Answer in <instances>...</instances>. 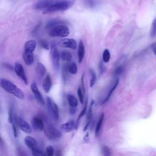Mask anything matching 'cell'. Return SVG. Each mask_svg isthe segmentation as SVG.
<instances>
[{
	"label": "cell",
	"mask_w": 156,
	"mask_h": 156,
	"mask_svg": "<svg viewBox=\"0 0 156 156\" xmlns=\"http://www.w3.org/2000/svg\"><path fill=\"white\" fill-rule=\"evenodd\" d=\"M0 86L7 93L15 96L17 98L24 99V94L23 91L11 81L4 78H0Z\"/></svg>",
	"instance_id": "6da1fadb"
},
{
	"label": "cell",
	"mask_w": 156,
	"mask_h": 156,
	"mask_svg": "<svg viewBox=\"0 0 156 156\" xmlns=\"http://www.w3.org/2000/svg\"><path fill=\"white\" fill-rule=\"evenodd\" d=\"M76 0L56 1L51 5L43 10V13H49L59 11H65L71 8L75 3Z\"/></svg>",
	"instance_id": "7a4b0ae2"
},
{
	"label": "cell",
	"mask_w": 156,
	"mask_h": 156,
	"mask_svg": "<svg viewBox=\"0 0 156 156\" xmlns=\"http://www.w3.org/2000/svg\"><path fill=\"white\" fill-rule=\"evenodd\" d=\"M69 34V28L64 24H59L52 28L49 32V35L51 37L64 38Z\"/></svg>",
	"instance_id": "3957f363"
},
{
	"label": "cell",
	"mask_w": 156,
	"mask_h": 156,
	"mask_svg": "<svg viewBox=\"0 0 156 156\" xmlns=\"http://www.w3.org/2000/svg\"><path fill=\"white\" fill-rule=\"evenodd\" d=\"M50 55L52 66L55 71H58L60 68V55L55 44H52L51 47Z\"/></svg>",
	"instance_id": "277c9868"
},
{
	"label": "cell",
	"mask_w": 156,
	"mask_h": 156,
	"mask_svg": "<svg viewBox=\"0 0 156 156\" xmlns=\"http://www.w3.org/2000/svg\"><path fill=\"white\" fill-rule=\"evenodd\" d=\"M46 105L48 112L53 116V118L57 121L59 119V110L58 105L49 97H47L46 98Z\"/></svg>",
	"instance_id": "5b68a950"
},
{
	"label": "cell",
	"mask_w": 156,
	"mask_h": 156,
	"mask_svg": "<svg viewBox=\"0 0 156 156\" xmlns=\"http://www.w3.org/2000/svg\"><path fill=\"white\" fill-rule=\"evenodd\" d=\"M45 133L51 140H55L62 136V132L51 124H48L45 128Z\"/></svg>",
	"instance_id": "8992f818"
},
{
	"label": "cell",
	"mask_w": 156,
	"mask_h": 156,
	"mask_svg": "<svg viewBox=\"0 0 156 156\" xmlns=\"http://www.w3.org/2000/svg\"><path fill=\"white\" fill-rule=\"evenodd\" d=\"M14 70L16 75L24 82V83L27 85V79L26 75L25 74L24 69L22 65L19 62H16L15 63Z\"/></svg>",
	"instance_id": "52a82bcc"
},
{
	"label": "cell",
	"mask_w": 156,
	"mask_h": 156,
	"mask_svg": "<svg viewBox=\"0 0 156 156\" xmlns=\"http://www.w3.org/2000/svg\"><path fill=\"white\" fill-rule=\"evenodd\" d=\"M30 90L32 92V93L34 94L36 100L38 101V102L41 105H44V100L40 93V91H39L37 85L35 83H32L30 85Z\"/></svg>",
	"instance_id": "ba28073f"
},
{
	"label": "cell",
	"mask_w": 156,
	"mask_h": 156,
	"mask_svg": "<svg viewBox=\"0 0 156 156\" xmlns=\"http://www.w3.org/2000/svg\"><path fill=\"white\" fill-rule=\"evenodd\" d=\"M59 46L63 48H67L71 49H76L77 48V43L73 38H65L60 41Z\"/></svg>",
	"instance_id": "9c48e42d"
},
{
	"label": "cell",
	"mask_w": 156,
	"mask_h": 156,
	"mask_svg": "<svg viewBox=\"0 0 156 156\" xmlns=\"http://www.w3.org/2000/svg\"><path fill=\"white\" fill-rule=\"evenodd\" d=\"M76 124L73 120L68 121V122L62 124L60 126V130L64 133H68L76 129Z\"/></svg>",
	"instance_id": "30bf717a"
},
{
	"label": "cell",
	"mask_w": 156,
	"mask_h": 156,
	"mask_svg": "<svg viewBox=\"0 0 156 156\" xmlns=\"http://www.w3.org/2000/svg\"><path fill=\"white\" fill-rule=\"evenodd\" d=\"M56 1L57 0H41L34 5V9L35 10H44L54 4Z\"/></svg>",
	"instance_id": "8fae6325"
},
{
	"label": "cell",
	"mask_w": 156,
	"mask_h": 156,
	"mask_svg": "<svg viewBox=\"0 0 156 156\" xmlns=\"http://www.w3.org/2000/svg\"><path fill=\"white\" fill-rule=\"evenodd\" d=\"M18 126H19L20 128L21 129V130H23V132H24L25 133H30L32 132V129L31 127L30 126L29 124L27 121L24 120L22 118L19 117V118L18 119Z\"/></svg>",
	"instance_id": "7c38bea8"
},
{
	"label": "cell",
	"mask_w": 156,
	"mask_h": 156,
	"mask_svg": "<svg viewBox=\"0 0 156 156\" xmlns=\"http://www.w3.org/2000/svg\"><path fill=\"white\" fill-rule=\"evenodd\" d=\"M23 58L27 65H31L34 63V60L33 52L24 50L23 53Z\"/></svg>",
	"instance_id": "4fadbf2b"
},
{
	"label": "cell",
	"mask_w": 156,
	"mask_h": 156,
	"mask_svg": "<svg viewBox=\"0 0 156 156\" xmlns=\"http://www.w3.org/2000/svg\"><path fill=\"white\" fill-rule=\"evenodd\" d=\"M52 87V80L49 74H47L44 77L43 82V88L45 93H48L49 92Z\"/></svg>",
	"instance_id": "5bb4252c"
},
{
	"label": "cell",
	"mask_w": 156,
	"mask_h": 156,
	"mask_svg": "<svg viewBox=\"0 0 156 156\" xmlns=\"http://www.w3.org/2000/svg\"><path fill=\"white\" fill-rule=\"evenodd\" d=\"M32 125L34 129L38 130H43L44 129V123L43 120L37 116H35L32 119Z\"/></svg>",
	"instance_id": "9a60e30c"
},
{
	"label": "cell",
	"mask_w": 156,
	"mask_h": 156,
	"mask_svg": "<svg viewBox=\"0 0 156 156\" xmlns=\"http://www.w3.org/2000/svg\"><path fill=\"white\" fill-rule=\"evenodd\" d=\"M24 142L27 146L30 149L37 147V143L36 140L31 136H26L24 138Z\"/></svg>",
	"instance_id": "2e32d148"
},
{
	"label": "cell",
	"mask_w": 156,
	"mask_h": 156,
	"mask_svg": "<svg viewBox=\"0 0 156 156\" xmlns=\"http://www.w3.org/2000/svg\"><path fill=\"white\" fill-rule=\"evenodd\" d=\"M77 55H78L79 62L80 63L82 62L85 55V46L83 43V41L81 40L79 41V43L78 46Z\"/></svg>",
	"instance_id": "e0dca14e"
},
{
	"label": "cell",
	"mask_w": 156,
	"mask_h": 156,
	"mask_svg": "<svg viewBox=\"0 0 156 156\" xmlns=\"http://www.w3.org/2000/svg\"><path fill=\"white\" fill-rule=\"evenodd\" d=\"M36 46H37V43L35 40H28L24 44V50L27 51H30V52H34L36 48Z\"/></svg>",
	"instance_id": "ac0fdd59"
},
{
	"label": "cell",
	"mask_w": 156,
	"mask_h": 156,
	"mask_svg": "<svg viewBox=\"0 0 156 156\" xmlns=\"http://www.w3.org/2000/svg\"><path fill=\"white\" fill-rule=\"evenodd\" d=\"M36 72L40 77H43L44 75L46 74V69L41 63L38 62L37 63L36 65Z\"/></svg>",
	"instance_id": "d6986e66"
},
{
	"label": "cell",
	"mask_w": 156,
	"mask_h": 156,
	"mask_svg": "<svg viewBox=\"0 0 156 156\" xmlns=\"http://www.w3.org/2000/svg\"><path fill=\"white\" fill-rule=\"evenodd\" d=\"M67 101H68V104L70 107H76L78 105L77 99L74 95H73L71 94H68L67 95Z\"/></svg>",
	"instance_id": "ffe728a7"
},
{
	"label": "cell",
	"mask_w": 156,
	"mask_h": 156,
	"mask_svg": "<svg viewBox=\"0 0 156 156\" xmlns=\"http://www.w3.org/2000/svg\"><path fill=\"white\" fill-rule=\"evenodd\" d=\"M64 23H65V21L63 20H52L47 23L46 28L51 29L55 26H57L59 24H63Z\"/></svg>",
	"instance_id": "44dd1931"
},
{
	"label": "cell",
	"mask_w": 156,
	"mask_h": 156,
	"mask_svg": "<svg viewBox=\"0 0 156 156\" xmlns=\"http://www.w3.org/2000/svg\"><path fill=\"white\" fill-rule=\"evenodd\" d=\"M104 118V114L102 113L101 115L99 117V120H98V121L97 122V124L96 126V127H95V136L96 137L98 136V135L99 133V132H100L102 124V122H103Z\"/></svg>",
	"instance_id": "7402d4cb"
},
{
	"label": "cell",
	"mask_w": 156,
	"mask_h": 156,
	"mask_svg": "<svg viewBox=\"0 0 156 156\" xmlns=\"http://www.w3.org/2000/svg\"><path fill=\"white\" fill-rule=\"evenodd\" d=\"M60 57H61V58L62 59V60L66 62H69L72 59L71 54L69 51H66V50H64L61 52Z\"/></svg>",
	"instance_id": "603a6c76"
},
{
	"label": "cell",
	"mask_w": 156,
	"mask_h": 156,
	"mask_svg": "<svg viewBox=\"0 0 156 156\" xmlns=\"http://www.w3.org/2000/svg\"><path fill=\"white\" fill-rule=\"evenodd\" d=\"M68 71L71 74H76L77 73V66L76 63L72 62L67 66Z\"/></svg>",
	"instance_id": "cb8c5ba5"
},
{
	"label": "cell",
	"mask_w": 156,
	"mask_h": 156,
	"mask_svg": "<svg viewBox=\"0 0 156 156\" xmlns=\"http://www.w3.org/2000/svg\"><path fill=\"white\" fill-rule=\"evenodd\" d=\"M118 83H119V80L118 79H117L115 82V83L113 84V87H112V88H111V90L109 91V92L108 93V94H107V97L105 98V99L103 101V102H102V104H104L105 102H106L108 100V99L110 98V97L111 96V95H112V94L113 93V91L116 89V87L118 86Z\"/></svg>",
	"instance_id": "d4e9b609"
},
{
	"label": "cell",
	"mask_w": 156,
	"mask_h": 156,
	"mask_svg": "<svg viewBox=\"0 0 156 156\" xmlns=\"http://www.w3.org/2000/svg\"><path fill=\"white\" fill-rule=\"evenodd\" d=\"M150 35L151 38H154L156 37V17L152 21V23L151 24Z\"/></svg>",
	"instance_id": "484cf974"
},
{
	"label": "cell",
	"mask_w": 156,
	"mask_h": 156,
	"mask_svg": "<svg viewBox=\"0 0 156 156\" xmlns=\"http://www.w3.org/2000/svg\"><path fill=\"white\" fill-rule=\"evenodd\" d=\"M83 2L85 5L90 8L94 7L98 3L96 0H83Z\"/></svg>",
	"instance_id": "4316f807"
},
{
	"label": "cell",
	"mask_w": 156,
	"mask_h": 156,
	"mask_svg": "<svg viewBox=\"0 0 156 156\" xmlns=\"http://www.w3.org/2000/svg\"><path fill=\"white\" fill-rule=\"evenodd\" d=\"M110 58V54L109 51L107 49H105L102 54V60L105 63H107L109 62Z\"/></svg>",
	"instance_id": "83f0119b"
},
{
	"label": "cell",
	"mask_w": 156,
	"mask_h": 156,
	"mask_svg": "<svg viewBox=\"0 0 156 156\" xmlns=\"http://www.w3.org/2000/svg\"><path fill=\"white\" fill-rule=\"evenodd\" d=\"M90 74L91 76V79L90 80V87H92L95 84V83H96V73L94 71V70L92 69H90Z\"/></svg>",
	"instance_id": "f1b7e54d"
},
{
	"label": "cell",
	"mask_w": 156,
	"mask_h": 156,
	"mask_svg": "<svg viewBox=\"0 0 156 156\" xmlns=\"http://www.w3.org/2000/svg\"><path fill=\"white\" fill-rule=\"evenodd\" d=\"M39 43L40 44V46L44 49L46 50H49V43L48 42V41L44 40V39H42L40 40L39 41Z\"/></svg>",
	"instance_id": "f546056e"
},
{
	"label": "cell",
	"mask_w": 156,
	"mask_h": 156,
	"mask_svg": "<svg viewBox=\"0 0 156 156\" xmlns=\"http://www.w3.org/2000/svg\"><path fill=\"white\" fill-rule=\"evenodd\" d=\"M54 154V149L52 146H48L46 148V154L45 155L48 156H52Z\"/></svg>",
	"instance_id": "4dcf8cb0"
},
{
	"label": "cell",
	"mask_w": 156,
	"mask_h": 156,
	"mask_svg": "<svg viewBox=\"0 0 156 156\" xmlns=\"http://www.w3.org/2000/svg\"><path fill=\"white\" fill-rule=\"evenodd\" d=\"M87 104H88V101H87H87H86V102H85V106H84L83 110H82V112H80V113L79 114V116H78L77 121V124H76V127H77V125H78V121H79V119L85 114V113H86L87 108Z\"/></svg>",
	"instance_id": "1f68e13d"
},
{
	"label": "cell",
	"mask_w": 156,
	"mask_h": 156,
	"mask_svg": "<svg viewBox=\"0 0 156 156\" xmlns=\"http://www.w3.org/2000/svg\"><path fill=\"white\" fill-rule=\"evenodd\" d=\"M31 151H32V154L33 155H35V156H41V155H45V154H44L41 151L38 149L37 147L34 148V149H31Z\"/></svg>",
	"instance_id": "d6a6232c"
},
{
	"label": "cell",
	"mask_w": 156,
	"mask_h": 156,
	"mask_svg": "<svg viewBox=\"0 0 156 156\" xmlns=\"http://www.w3.org/2000/svg\"><path fill=\"white\" fill-rule=\"evenodd\" d=\"M77 95H78V97H79L80 103L83 104V94L82 92V90L81 87H80L77 88Z\"/></svg>",
	"instance_id": "836d02e7"
},
{
	"label": "cell",
	"mask_w": 156,
	"mask_h": 156,
	"mask_svg": "<svg viewBox=\"0 0 156 156\" xmlns=\"http://www.w3.org/2000/svg\"><path fill=\"white\" fill-rule=\"evenodd\" d=\"M13 118H14V115H13V107H10L9 110V122L10 123L12 124V122H13Z\"/></svg>",
	"instance_id": "e575fe53"
},
{
	"label": "cell",
	"mask_w": 156,
	"mask_h": 156,
	"mask_svg": "<svg viewBox=\"0 0 156 156\" xmlns=\"http://www.w3.org/2000/svg\"><path fill=\"white\" fill-rule=\"evenodd\" d=\"M102 152L103 154L105 155H109L111 154L110 149L107 146H103L102 147Z\"/></svg>",
	"instance_id": "d590c367"
},
{
	"label": "cell",
	"mask_w": 156,
	"mask_h": 156,
	"mask_svg": "<svg viewBox=\"0 0 156 156\" xmlns=\"http://www.w3.org/2000/svg\"><path fill=\"white\" fill-rule=\"evenodd\" d=\"M124 70V68L122 66H118V67H116L115 69V71H114V74H116V75H118V74H120L121 73H122Z\"/></svg>",
	"instance_id": "8d00e7d4"
},
{
	"label": "cell",
	"mask_w": 156,
	"mask_h": 156,
	"mask_svg": "<svg viewBox=\"0 0 156 156\" xmlns=\"http://www.w3.org/2000/svg\"><path fill=\"white\" fill-rule=\"evenodd\" d=\"M103 62H104L103 60H101L99 63V74H102L103 73L104 69H105Z\"/></svg>",
	"instance_id": "74e56055"
},
{
	"label": "cell",
	"mask_w": 156,
	"mask_h": 156,
	"mask_svg": "<svg viewBox=\"0 0 156 156\" xmlns=\"http://www.w3.org/2000/svg\"><path fill=\"white\" fill-rule=\"evenodd\" d=\"M70 113L71 114H74L76 112V107H70Z\"/></svg>",
	"instance_id": "f35d334b"
},
{
	"label": "cell",
	"mask_w": 156,
	"mask_h": 156,
	"mask_svg": "<svg viewBox=\"0 0 156 156\" xmlns=\"http://www.w3.org/2000/svg\"><path fill=\"white\" fill-rule=\"evenodd\" d=\"M84 140L87 142L89 140V137H88V133H87V134L85 135V137H84Z\"/></svg>",
	"instance_id": "ab89813d"
},
{
	"label": "cell",
	"mask_w": 156,
	"mask_h": 156,
	"mask_svg": "<svg viewBox=\"0 0 156 156\" xmlns=\"http://www.w3.org/2000/svg\"><path fill=\"white\" fill-rule=\"evenodd\" d=\"M83 77H84V74H83L82 77V88H83V92H85V89H84V85H83Z\"/></svg>",
	"instance_id": "60d3db41"
},
{
	"label": "cell",
	"mask_w": 156,
	"mask_h": 156,
	"mask_svg": "<svg viewBox=\"0 0 156 156\" xmlns=\"http://www.w3.org/2000/svg\"><path fill=\"white\" fill-rule=\"evenodd\" d=\"M153 52H154V54L155 55H156V46H155L154 48H153Z\"/></svg>",
	"instance_id": "b9f144b4"
}]
</instances>
